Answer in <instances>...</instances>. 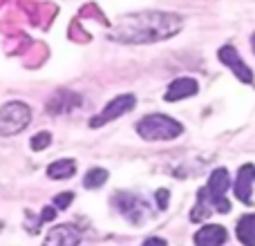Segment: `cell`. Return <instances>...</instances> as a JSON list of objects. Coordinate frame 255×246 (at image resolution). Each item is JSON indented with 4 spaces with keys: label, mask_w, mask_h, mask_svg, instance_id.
Wrapping results in <instances>:
<instances>
[{
    "label": "cell",
    "mask_w": 255,
    "mask_h": 246,
    "mask_svg": "<svg viewBox=\"0 0 255 246\" xmlns=\"http://www.w3.org/2000/svg\"><path fill=\"white\" fill-rule=\"evenodd\" d=\"M184 18L170 11H134L119 18L110 29V38L126 45H148L179 34Z\"/></svg>",
    "instance_id": "obj_1"
},
{
    "label": "cell",
    "mask_w": 255,
    "mask_h": 246,
    "mask_svg": "<svg viewBox=\"0 0 255 246\" xmlns=\"http://www.w3.org/2000/svg\"><path fill=\"white\" fill-rule=\"evenodd\" d=\"M181 132L184 125L166 115H148L136 123V134L145 141H172Z\"/></svg>",
    "instance_id": "obj_2"
},
{
    "label": "cell",
    "mask_w": 255,
    "mask_h": 246,
    "mask_svg": "<svg viewBox=\"0 0 255 246\" xmlns=\"http://www.w3.org/2000/svg\"><path fill=\"white\" fill-rule=\"evenodd\" d=\"M31 121V108L22 101H11L4 103L0 108V134L9 136L16 132L25 130Z\"/></svg>",
    "instance_id": "obj_3"
},
{
    "label": "cell",
    "mask_w": 255,
    "mask_h": 246,
    "mask_svg": "<svg viewBox=\"0 0 255 246\" xmlns=\"http://www.w3.org/2000/svg\"><path fill=\"white\" fill-rule=\"evenodd\" d=\"M134 106H136L134 94H119V97H115L106 108H103V112H99L97 117L90 119V127H101V125H106V123L119 119V117L128 115L130 110H134Z\"/></svg>",
    "instance_id": "obj_4"
},
{
    "label": "cell",
    "mask_w": 255,
    "mask_h": 246,
    "mask_svg": "<svg viewBox=\"0 0 255 246\" xmlns=\"http://www.w3.org/2000/svg\"><path fill=\"white\" fill-rule=\"evenodd\" d=\"M217 56H220V61L224 63L226 67H229L231 72H233L235 76H238L242 83H253V72L251 67L247 65V63L242 61V56L238 54V49L233 47V45H224V47L217 52Z\"/></svg>",
    "instance_id": "obj_5"
},
{
    "label": "cell",
    "mask_w": 255,
    "mask_h": 246,
    "mask_svg": "<svg viewBox=\"0 0 255 246\" xmlns=\"http://www.w3.org/2000/svg\"><path fill=\"white\" fill-rule=\"evenodd\" d=\"M197 92H199L197 81L188 79V76H181V79H175L170 85H168L163 99H166L168 103H172V101H181V99H190V97H195Z\"/></svg>",
    "instance_id": "obj_6"
},
{
    "label": "cell",
    "mask_w": 255,
    "mask_h": 246,
    "mask_svg": "<svg viewBox=\"0 0 255 246\" xmlns=\"http://www.w3.org/2000/svg\"><path fill=\"white\" fill-rule=\"evenodd\" d=\"M253 181H255V166L253 163H244L238 170V179H235V195L240 202L251 204L253 202Z\"/></svg>",
    "instance_id": "obj_7"
},
{
    "label": "cell",
    "mask_w": 255,
    "mask_h": 246,
    "mask_svg": "<svg viewBox=\"0 0 255 246\" xmlns=\"http://www.w3.org/2000/svg\"><path fill=\"white\" fill-rule=\"evenodd\" d=\"M229 186H231L229 170H226V168H215V170L211 172V177H208V186H206L208 195H211V202L215 204L220 197H224Z\"/></svg>",
    "instance_id": "obj_8"
},
{
    "label": "cell",
    "mask_w": 255,
    "mask_h": 246,
    "mask_svg": "<svg viewBox=\"0 0 255 246\" xmlns=\"http://www.w3.org/2000/svg\"><path fill=\"white\" fill-rule=\"evenodd\" d=\"M224 240H226V231L215 224L204 226V229L195 235L197 246H220V244H224Z\"/></svg>",
    "instance_id": "obj_9"
},
{
    "label": "cell",
    "mask_w": 255,
    "mask_h": 246,
    "mask_svg": "<svg viewBox=\"0 0 255 246\" xmlns=\"http://www.w3.org/2000/svg\"><path fill=\"white\" fill-rule=\"evenodd\" d=\"M76 242H79V235L72 226H58L49 233L45 246H76Z\"/></svg>",
    "instance_id": "obj_10"
},
{
    "label": "cell",
    "mask_w": 255,
    "mask_h": 246,
    "mask_svg": "<svg viewBox=\"0 0 255 246\" xmlns=\"http://www.w3.org/2000/svg\"><path fill=\"white\" fill-rule=\"evenodd\" d=\"M81 99L76 97L74 92H58L52 101L47 103V112H54V115H61V112H70L74 106H79Z\"/></svg>",
    "instance_id": "obj_11"
},
{
    "label": "cell",
    "mask_w": 255,
    "mask_h": 246,
    "mask_svg": "<svg viewBox=\"0 0 255 246\" xmlns=\"http://www.w3.org/2000/svg\"><path fill=\"white\" fill-rule=\"evenodd\" d=\"M74 172H76L74 159H58V161L49 163V168H47V177H52V179H67Z\"/></svg>",
    "instance_id": "obj_12"
},
{
    "label": "cell",
    "mask_w": 255,
    "mask_h": 246,
    "mask_svg": "<svg viewBox=\"0 0 255 246\" xmlns=\"http://www.w3.org/2000/svg\"><path fill=\"white\" fill-rule=\"evenodd\" d=\"M238 238L247 246H255V215H244L238 224Z\"/></svg>",
    "instance_id": "obj_13"
},
{
    "label": "cell",
    "mask_w": 255,
    "mask_h": 246,
    "mask_svg": "<svg viewBox=\"0 0 255 246\" xmlns=\"http://www.w3.org/2000/svg\"><path fill=\"white\" fill-rule=\"evenodd\" d=\"M108 177H110V175H108L106 168H92V170L85 172V177H83V186H85V188H90V190L101 188V186L108 181Z\"/></svg>",
    "instance_id": "obj_14"
},
{
    "label": "cell",
    "mask_w": 255,
    "mask_h": 246,
    "mask_svg": "<svg viewBox=\"0 0 255 246\" xmlns=\"http://www.w3.org/2000/svg\"><path fill=\"white\" fill-rule=\"evenodd\" d=\"M49 143H52V134H49V132H38V134H34L31 136V141H29L31 150H36V152L45 150Z\"/></svg>",
    "instance_id": "obj_15"
},
{
    "label": "cell",
    "mask_w": 255,
    "mask_h": 246,
    "mask_svg": "<svg viewBox=\"0 0 255 246\" xmlns=\"http://www.w3.org/2000/svg\"><path fill=\"white\" fill-rule=\"evenodd\" d=\"M72 199H74V195H72V193H61L56 199H54V206H56V208H65V206H70V204H72Z\"/></svg>",
    "instance_id": "obj_16"
},
{
    "label": "cell",
    "mask_w": 255,
    "mask_h": 246,
    "mask_svg": "<svg viewBox=\"0 0 255 246\" xmlns=\"http://www.w3.org/2000/svg\"><path fill=\"white\" fill-rule=\"evenodd\" d=\"M154 197H159V208H166L168 206V190H159Z\"/></svg>",
    "instance_id": "obj_17"
},
{
    "label": "cell",
    "mask_w": 255,
    "mask_h": 246,
    "mask_svg": "<svg viewBox=\"0 0 255 246\" xmlns=\"http://www.w3.org/2000/svg\"><path fill=\"white\" fill-rule=\"evenodd\" d=\"M143 246H166V242L163 240H148Z\"/></svg>",
    "instance_id": "obj_18"
},
{
    "label": "cell",
    "mask_w": 255,
    "mask_h": 246,
    "mask_svg": "<svg viewBox=\"0 0 255 246\" xmlns=\"http://www.w3.org/2000/svg\"><path fill=\"white\" fill-rule=\"evenodd\" d=\"M251 49H253V52H255V34L251 36Z\"/></svg>",
    "instance_id": "obj_19"
}]
</instances>
